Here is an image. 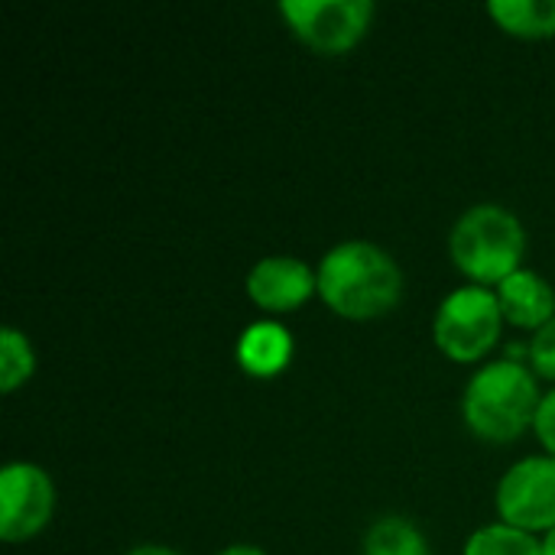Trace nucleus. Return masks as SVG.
Here are the masks:
<instances>
[{"label":"nucleus","mask_w":555,"mask_h":555,"mask_svg":"<svg viewBox=\"0 0 555 555\" xmlns=\"http://www.w3.org/2000/svg\"><path fill=\"white\" fill-rule=\"evenodd\" d=\"M289 358H293V335L286 325L273 319L247 325L237 338V364L254 377H276L280 371H286Z\"/></svg>","instance_id":"10"},{"label":"nucleus","mask_w":555,"mask_h":555,"mask_svg":"<svg viewBox=\"0 0 555 555\" xmlns=\"http://www.w3.org/2000/svg\"><path fill=\"white\" fill-rule=\"evenodd\" d=\"M449 250L455 267L468 280H475L478 286H498L520 270L527 231L511 208L481 202L455 221L449 234Z\"/></svg>","instance_id":"3"},{"label":"nucleus","mask_w":555,"mask_h":555,"mask_svg":"<svg viewBox=\"0 0 555 555\" xmlns=\"http://www.w3.org/2000/svg\"><path fill=\"white\" fill-rule=\"evenodd\" d=\"M127 555H182L176 553V550H169V546H156V543H143V546H137V550H130Z\"/></svg>","instance_id":"17"},{"label":"nucleus","mask_w":555,"mask_h":555,"mask_svg":"<svg viewBox=\"0 0 555 555\" xmlns=\"http://www.w3.org/2000/svg\"><path fill=\"white\" fill-rule=\"evenodd\" d=\"M319 289V276L299 257L273 254L250 267L247 296L267 312H289Z\"/></svg>","instance_id":"8"},{"label":"nucleus","mask_w":555,"mask_h":555,"mask_svg":"<svg viewBox=\"0 0 555 555\" xmlns=\"http://www.w3.org/2000/svg\"><path fill=\"white\" fill-rule=\"evenodd\" d=\"M364 555H429V543L416 524L387 514L377 517L364 533Z\"/></svg>","instance_id":"11"},{"label":"nucleus","mask_w":555,"mask_h":555,"mask_svg":"<svg viewBox=\"0 0 555 555\" xmlns=\"http://www.w3.org/2000/svg\"><path fill=\"white\" fill-rule=\"evenodd\" d=\"M33 367H36V354L29 338L13 325L0 328V390L13 393L33 374Z\"/></svg>","instance_id":"14"},{"label":"nucleus","mask_w":555,"mask_h":555,"mask_svg":"<svg viewBox=\"0 0 555 555\" xmlns=\"http://www.w3.org/2000/svg\"><path fill=\"white\" fill-rule=\"evenodd\" d=\"M465 555H546L543 543L511 524H491L468 537Z\"/></svg>","instance_id":"13"},{"label":"nucleus","mask_w":555,"mask_h":555,"mask_svg":"<svg viewBox=\"0 0 555 555\" xmlns=\"http://www.w3.org/2000/svg\"><path fill=\"white\" fill-rule=\"evenodd\" d=\"M488 13L514 36L555 33V0H491Z\"/></svg>","instance_id":"12"},{"label":"nucleus","mask_w":555,"mask_h":555,"mask_svg":"<svg viewBox=\"0 0 555 555\" xmlns=\"http://www.w3.org/2000/svg\"><path fill=\"white\" fill-rule=\"evenodd\" d=\"M504 312L498 293L488 286H459L442 299L433 322L436 345L462 364L481 361L501 338Z\"/></svg>","instance_id":"4"},{"label":"nucleus","mask_w":555,"mask_h":555,"mask_svg":"<svg viewBox=\"0 0 555 555\" xmlns=\"http://www.w3.org/2000/svg\"><path fill=\"white\" fill-rule=\"evenodd\" d=\"M280 13L315 52L338 55L358 46L374 20L371 0H283Z\"/></svg>","instance_id":"5"},{"label":"nucleus","mask_w":555,"mask_h":555,"mask_svg":"<svg viewBox=\"0 0 555 555\" xmlns=\"http://www.w3.org/2000/svg\"><path fill=\"white\" fill-rule=\"evenodd\" d=\"M533 429H537L540 442L546 446V452L555 459V390H550V393L540 400V410H537Z\"/></svg>","instance_id":"16"},{"label":"nucleus","mask_w":555,"mask_h":555,"mask_svg":"<svg viewBox=\"0 0 555 555\" xmlns=\"http://www.w3.org/2000/svg\"><path fill=\"white\" fill-rule=\"evenodd\" d=\"M540 400L543 397L530 367L501 358L472 374L462 397V413L475 436L491 442H511L527 426H533Z\"/></svg>","instance_id":"2"},{"label":"nucleus","mask_w":555,"mask_h":555,"mask_svg":"<svg viewBox=\"0 0 555 555\" xmlns=\"http://www.w3.org/2000/svg\"><path fill=\"white\" fill-rule=\"evenodd\" d=\"M498 514L501 524L517 530H553L555 527V459L527 455L514 462L498 485Z\"/></svg>","instance_id":"6"},{"label":"nucleus","mask_w":555,"mask_h":555,"mask_svg":"<svg viewBox=\"0 0 555 555\" xmlns=\"http://www.w3.org/2000/svg\"><path fill=\"white\" fill-rule=\"evenodd\" d=\"M530 361L543 377H555V315L530 338Z\"/></svg>","instance_id":"15"},{"label":"nucleus","mask_w":555,"mask_h":555,"mask_svg":"<svg viewBox=\"0 0 555 555\" xmlns=\"http://www.w3.org/2000/svg\"><path fill=\"white\" fill-rule=\"evenodd\" d=\"M55 511L52 478L33 462H10L0 472V537L20 543L36 537Z\"/></svg>","instance_id":"7"},{"label":"nucleus","mask_w":555,"mask_h":555,"mask_svg":"<svg viewBox=\"0 0 555 555\" xmlns=\"http://www.w3.org/2000/svg\"><path fill=\"white\" fill-rule=\"evenodd\" d=\"M543 553L555 555V527L546 533V540H543Z\"/></svg>","instance_id":"19"},{"label":"nucleus","mask_w":555,"mask_h":555,"mask_svg":"<svg viewBox=\"0 0 555 555\" xmlns=\"http://www.w3.org/2000/svg\"><path fill=\"white\" fill-rule=\"evenodd\" d=\"M319 296L345 319H377L403 296L400 263L371 241H345L332 247L319 270Z\"/></svg>","instance_id":"1"},{"label":"nucleus","mask_w":555,"mask_h":555,"mask_svg":"<svg viewBox=\"0 0 555 555\" xmlns=\"http://www.w3.org/2000/svg\"><path fill=\"white\" fill-rule=\"evenodd\" d=\"M218 555H267V553H263V550H257V546H247V543H234V546L221 550Z\"/></svg>","instance_id":"18"},{"label":"nucleus","mask_w":555,"mask_h":555,"mask_svg":"<svg viewBox=\"0 0 555 555\" xmlns=\"http://www.w3.org/2000/svg\"><path fill=\"white\" fill-rule=\"evenodd\" d=\"M501 312L511 325L517 328H533L540 332L555 315V289L550 280H543L537 270H517L504 283L494 286Z\"/></svg>","instance_id":"9"}]
</instances>
